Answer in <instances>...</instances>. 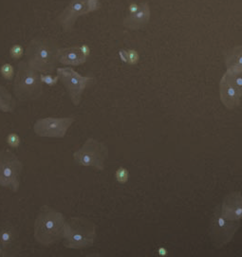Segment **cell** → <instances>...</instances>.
<instances>
[{
  "label": "cell",
  "instance_id": "cell-22",
  "mask_svg": "<svg viewBox=\"0 0 242 257\" xmlns=\"http://www.w3.org/2000/svg\"><path fill=\"white\" fill-rule=\"evenodd\" d=\"M10 54L13 59H19L24 55V49L21 45H14L10 50Z\"/></svg>",
  "mask_w": 242,
  "mask_h": 257
},
{
  "label": "cell",
  "instance_id": "cell-2",
  "mask_svg": "<svg viewBox=\"0 0 242 257\" xmlns=\"http://www.w3.org/2000/svg\"><path fill=\"white\" fill-rule=\"evenodd\" d=\"M95 238V225L86 217H71L66 221L63 237L65 248H90L93 246Z\"/></svg>",
  "mask_w": 242,
  "mask_h": 257
},
{
  "label": "cell",
  "instance_id": "cell-18",
  "mask_svg": "<svg viewBox=\"0 0 242 257\" xmlns=\"http://www.w3.org/2000/svg\"><path fill=\"white\" fill-rule=\"evenodd\" d=\"M225 77L228 79V81L233 85V87L236 89L238 94L242 97V74H231L229 72H225Z\"/></svg>",
  "mask_w": 242,
  "mask_h": 257
},
{
  "label": "cell",
  "instance_id": "cell-21",
  "mask_svg": "<svg viewBox=\"0 0 242 257\" xmlns=\"http://www.w3.org/2000/svg\"><path fill=\"white\" fill-rule=\"evenodd\" d=\"M40 78H41V81H42L43 84H46V85L50 86H55L57 84V82L59 81V79H60L58 74H56L55 76H52L50 74H41Z\"/></svg>",
  "mask_w": 242,
  "mask_h": 257
},
{
  "label": "cell",
  "instance_id": "cell-10",
  "mask_svg": "<svg viewBox=\"0 0 242 257\" xmlns=\"http://www.w3.org/2000/svg\"><path fill=\"white\" fill-rule=\"evenodd\" d=\"M73 122L74 119L70 117H48L36 120L34 125V130L35 134L39 137L62 139L66 136L68 130Z\"/></svg>",
  "mask_w": 242,
  "mask_h": 257
},
{
  "label": "cell",
  "instance_id": "cell-16",
  "mask_svg": "<svg viewBox=\"0 0 242 257\" xmlns=\"http://www.w3.org/2000/svg\"><path fill=\"white\" fill-rule=\"evenodd\" d=\"M225 67L231 74H242V46H236L226 53Z\"/></svg>",
  "mask_w": 242,
  "mask_h": 257
},
{
  "label": "cell",
  "instance_id": "cell-17",
  "mask_svg": "<svg viewBox=\"0 0 242 257\" xmlns=\"http://www.w3.org/2000/svg\"><path fill=\"white\" fill-rule=\"evenodd\" d=\"M15 103L13 100V96L10 93L9 90L5 88V86H0V110L2 112L14 111Z\"/></svg>",
  "mask_w": 242,
  "mask_h": 257
},
{
  "label": "cell",
  "instance_id": "cell-5",
  "mask_svg": "<svg viewBox=\"0 0 242 257\" xmlns=\"http://www.w3.org/2000/svg\"><path fill=\"white\" fill-rule=\"evenodd\" d=\"M108 147L104 143L97 141L94 138H88L85 144L73 153L75 163L103 171L108 160Z\"/></svg>",
  "mask_w": 242,
  "mask_h": 257
},
{
  "label": "cell",
  "instance_id": "cell-25",
  "mask_svg": "<svg viewBox=\"0 0 242 257\" xmlns=\"http://www.w3.org/2000/svg\"><path fill=\"white\" fill-rule=\"evenodd\" d=\"M79 48H80V50H81V52L86 56V57H88L89 55H90V49H89V47L87 46V45H82V46H79Z\"/></svg>",
  "mask_w": 242,
  "mask_h": 257
},
{
  "label": "cell",
  "instance_id": "cell-1",
  "mask_svg": "<svg viewBox=\"0 0 242 257\" xmlns=\"http://www.w3.org/2000/svg\"><path fill=\"white\" fill-rule=\"evenodd\" d=\"M65 225L66 219L60 212L50 206H42L35 218V241L48 247L63 240Z\"/></svg>",
  "mask_w": 242,
  "mask_h": 257
},
{
  "label": "cell",
  "instance_id": "cell-12",
  "mask_svg": "<svg viewBox=\"0 0 242 257\" xmlns=\"http://www.w3.org/2000/svg\"><path fill=\"white\" fill-rule=\"evenodd\" d=\"M221 213L227 219L241 220L242 194L239 191H234L225 197L220 206Z\"/></svg>",
  "mask_w": 242,
  "mask_h": 257
},
{
  "label": "cell",
  "instance_id": "cell-11",
  "mask_svg": "<svg viewBox=\"0 0 242 257\" xmlns=\"http://www.w3.org/2000/svg\"><path fill=\"white\" fill-rule=\"evenodd\" d=\"M18 233L15 226L10 222L3 223L0 229V255H16L19 251Z\"/></svg>",
  "mask_w": 242,
  "mask_h": 257
},
{
  "label": "cell",
  "instance_id": "cell-3",
  "mask_svg": "<svg viewBox=\"0 0 242 257\" xmlns=\"http://www.w3.org/2000/svg\"><path fill=\"white\" fill-rule=\"evenodd\" d=\"M58 49L52 42L43 39H33L25 51L28 65L42 73H52L58 62Z\"/></svg>",
  "mask_w": 242,
  "mask_h": 257
},
{
  "label": "cell",
  "instance_id": "cell-20",
  "mask_svg": "<svg viewBox=\"0 0 242 257\" xmlns=\"http://www.w3.org/2000/svg\"><path fill=\"white\" fill-rule=\"evenodd\" d=\"M115 176H116V180L119 183L125 184L130 179V172L125 167H119L115 173Z\"/></svg>",
  "mask_w": 242,
  "mask_h": 257
},
{
  "label": "cell",
  "instance_id": "cell-9",
  "mask_svg": "<svg viewBox=\"0 0 242 257\" xmlns=\"http://www.w3.org/2000/svg\"><path fill=\"white\" fill-rule=\"evenodd\" d=\"M99 0H71L62 12L58 21L65 32H69L78 18L100 9Z\"/></svg>",
  "mask_w": 242,
  "mask_h": 257
},
{
  "label": "cell",
  "instance_id": "cell-26",
  "mask_svg": "<svg viewBox=\"0 0 242 257\" xmlns=\"http://www.w3.org/2000/svg\"><path fill=\"white\" fill-rule=\"evenodd\" d=\"M140 8V4H136V3H131L128 11H129V15H132V14H135Z\"/></svg>",
  "mask_w": 242,
  "mask_h": 257
},
{
  "label": "cell",
  "instance_id": "cell-28",
  "mask_svg": "<svg viewBox=\"0 0 242 257\" xmlns=\"http://www.w3.org/2000/svg\"><path fill=\"white\" fill-rule=\"evenodd\" d=\"M158 253L160 256H166L167 255V249L164 248V247H161L158 249Z\"/></svg>",
  "mask_w": 242,
  "mask_h": 257
},
{
  "label": "cell",
  "instance_id": "cell-19",
  "mask_svg": "<svg viewBox=\"0 0 242 257\" xmlns=\"http://www.w3.org/2000/svg\"><path fill=\"white\" fill-rule=\"evenodd\" d=\"M1 75L5 80H13L14 75H15V71H14V67L9 64V63H5L1 66Z\"/></svg>",
  "mask_w": 242,
  "mask_h": 257
},
{
  "label": "cell",
  "instance_id": "cell-8",
  "mask_svg": "<svg viewBox=\"0 0 242 257\" xmlns=\"http://www.w3.org/2000/svg\"><path fill=\"white\" fill-rule=\"evenodd\" d=\"M56 73L59 75L61 82L66 87L72 103L75 106L79 105L82 101V95L88 83L92 81V78L82 76L71 68L56 69Z\"/></svg>",
  "mask_w": 242,
  "mask_h": 257
},
{
  "label": "cell",
  "instance_id": "cell-13",
  "mask_svg": "<svg viewBox=\"0 0 242 257\" xmlns=\"http://www.w3.org/2000/svg\"><path fill=\"white\" fill-rule=\"evenodd\" d=\"M151 17V11L150 7L147 3H140V8L135 14L128 15L123 24L124 27L129 29L130 31H137L147 26Z\"/></svg>",
  "mask_w": 242,
  "mask_h": 257
},
{
  "label": "cell",
  "instance_id": "cell-24",
  "mask_svg": "<svg viewBox=\"0 0 242 257\" xmlns=\"http://www.w3.org/2000/svg\"><path fill=\"white\" fill-rule=\"evenodd\" d=\"M128 51V64L129 65H136L140 60V55L138 52L135 50H127Z\"/></svg>",
  "mask_w": 242,
  "mask_h": 257
},
{
  "label": "cell",
  "instance_id": "cell-14",
  "mask_svg": "<svg viewBox=\"0 0 242 257\" xmlns=\"http://www.w3.org/2000/svg\"><path fill=\"white\" fill-rule=\"evenodd\" d=\"M219 97L227 109H234L240 104V95L224 75L219 82Z\"/></svg>",
  "mask_w": 242,
  "mask_h": 257
},
{
  "label": "cell",
  "instance_id": "cell-6",
  "mask_svg": "<svg viewBox=\"0 0 242 257\" xmlns=\"http://www.w3.org/2000/svg\"><path fill=\"white\" fill-rule=\"evenodd\" d=\"M240 226V220L227 219L221 213L220 206L216 207L209 225V235L213 245L221 248L229 244Z\"/></svg>",
  "mask_w": 242,
  "mask_h": 257
},
{
  "label": "cell",
  "instance_id": "cell-7",
  "mask_svg": "<svg viewBox=\"0 0 242 257\" xmlns=\"http://www.w3.org/2000/svg\"><path fill=\"white\" fill-rule=\"evenodd\" d=\"M23 163L19 161L17 155L8 150L1 151L0 154V185L18 193L20 187L21 173Z\"/></svg>",
  "mask_w": 242,
  "mask_h": 257
},
{
  "label": "cell",
  "instance_id": "cell-27",
  "mask_svg": "<svg viewBox=\"0 0 242 257\" xmlns=\"http://www.w3.org/2000/svg\"><path fill=\"white\" fill-rule=\"evenodd\" d=\"M119 56L121 58V60L124 63H127L128 64V51L125 50V49H122L121 51L119 52Z\"/></svg>",
  "mask_w": 242,
  "mask_h": 257
},
{
  "label": "cell",
  "instance_id": "cell-23",
  "mask_svg": "<svg viewBox=\"0 0 242 257\" xmlns=\"http://www.w3.org/2000/svg\"><path fill=\"white\" fill-rule=\"evenodd\" d=\"M6 142L11 147L13 148H18L20 145V138L18 134L16 133H11L7 138H6Z\"/></svg>",
  "mask_w": 242,
  "mask_h": 257
},
{
  "label": "cell",
  "instance_id": "cell-15",
  "mask_svg": "<svg viewBox=\"0 0 242 257\" xmlns=\"http://www.w3.org/2000/svg\"><path fill=\"white\" fill-rule=\"evenodd\" d=\"M57 59L66 66H80L86 63L87 57L81 52L79 47H69L58 49Z\"/></svg>",
  "mask_w": 242,
  "mask_h": 257
},
{
  "label": "cell",
  "instance_id": "cell-4",
  "mask_svg": "<svg viewBox=\"0 0 242 257\" xmlns=\"http://www.w3.org/2000/svg\"><path fill=\"white\" fill-rule=\"evenodd\" d=\"M38 71L27 62H19L14 81V92L19 101L30 102L38 99L43 91V85Z\"/></svg>",
  "mask_w": 242,
  "mask_h": 257
}]
</instances>
